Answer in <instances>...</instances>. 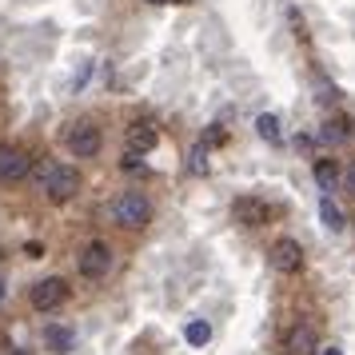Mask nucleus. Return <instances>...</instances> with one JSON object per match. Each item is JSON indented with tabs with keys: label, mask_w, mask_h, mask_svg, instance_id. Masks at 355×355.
<instances>
[{
	"label": "nucleus",
	"mask_w": 355,
	"mask_h": 355,
	"mask_svg": "<svg viewBox=\"0 0 355 355\" xmlns=\"http://www.w3.org/2000/svg\"><path fill=\"white\" fill-rule=\"evenodd\" d=\"M36 180H40V188L49 192L52 204H64L76 196L80 188V176H76V168H64V164H40L36 168Z\"/></svg>",
	"instance_id": "nucleus-1"
},
{
	"label": "nucleus",
	"mask_w": 355,
	"mask_h": 355,
	"mask_svg": "<svg viewBox=\"0 0 355 355\" xmlns=\"http://www.w3.org/2000/svg\"><path fill=\"white\" fill-rule=\"evenodd\" d=\"M112 216L120 227H128V232H136V227H144L148 220H152V204H148L144 192H120L112 204Z\"/></svg>",
	"instance_id": "nucleus-2"
},
{
	"label": "nucleus",
	"mask_w": 355,
	"mask_h": 355,
	"mask_svg": "<svg viewBox=\"0 0 355 355\" xmlns=\"http://www.w3.org/2000/svg\"><path fill=\"white\" fill-rule=\"evenodd\" d=\"M108 272H112V248L104 240H92L80 252V275L84 279H104Z\"/></svg>",
	"instance_id": "nucleus-3"
},
{
	"label": "nucleus",
	"mask_w": 355,
	"mask_h": 355,
	"mask_svg": "<svg viewBox=\"0 0 355 355\" xmlns=\"http://www.w3.org/2000/svg\"><path fill=\"white\" fill-rule=\"evenodd\" d=\"M28 300H33L36 311H56V307L68 300V284L60 279V275H49V279H40V284H33V291H28Z\"/></svg>",
	"instance_id": "nucleus-4"
},
{
	"label": "nucleus",
	"mask_w": 355,
	"mask_h": 355,
	"mask_svg": "<svg viewBox=\"0 0 355 355\" xmlns=\"http://www.w3.org/2000/svg\"><path fill=\"white\" fill-rule=\"evenodd\" d=\"M268 263H272L279 275H291L304 268V248L295 240H275L272 248H268Z\"/></svg>",
	"instance_id": "nucleus-5"
},
{
	"label": "nucleus",
	"mask_w": 355,
	"mask_h": 355,
	"mask_svg": "<svg viewBox=\"0 0 355 355\" xmlns=\"http://www.w3.org/2000/svg\"><path fill=\"white\" fill-rule=\"evenodd\" d=\"M28 172H33V160L24 148L0 144V180H24Z\"/></svg>",
	"instance_id": "nucleus-6"
},
{
	"label": "nucleus",
	"mask_w": 355,
	"mask_h": 355,
	"mask_svg": "<svg viewBox=\"0 0 355 355\" xmlns=\"http://www.w3.org/2000/svg\"><path fill=\"white\" fill-rule=\"evenodd\" d=\"M284 352L288 355H315L320 352V336L311 323H295L288 336H284Z\"/></svg>",
	"instance_id": "nucleus-7"
},
{
	"label": "nucleus",
	"mask_w": 355,
	"mask_h": 355,
	"mask_svg": "<svg viewBox=\"0 0 355 355\" xmlns=\"http://www.w3.org/2000/svg\"><path fill=\"white\" fill-rule=\"evenodd\" d=\"M64 144H68L72 156L88 160V156H96V152H100V128H92V124H76V128L68 132Z\"/></svg>",
	"instance_id": "nucleus-8"
},
{
	"label": "nucleus",
	"mask_w": 355,
	"mask_h": 355,
	"mask_svg": "<svg viewBox=\"0 0 355 355\" xmlns=\"http://www.w3.org/2000/svg\"><path fill=\"white\" fill-rule=\"evenodd\" d=\"M232 211H236V224H243V227L268 224V204H263L259 196H240V200L232 204Z\"/></svg>",
	"instance_id": "nucleus-9"
},
{
	"label": "nucleus",
	"mask_w": 355,
	"mask_h": 355,
	"mask_svg": "<svg viewBox=\"0 0 355 355\" xmlns=\"http://www.w3.org/2000/svg\"><path fill=\"white\" fill-rule=\"evenodd\" d=\"M44 343H49V352H56V355H68L72 347H76V336L68 331L64 323H49V327H44Z\"/></svg>",
	"instance_id": "nucleus-10"
},
{
	"label": "nucleus",
	"mask_w": 355,
	"mask_h": 355,
	"mask_svg": "<svg viewBox=\"0 0 355 355\" xmlns=\"http://www.w3.org/2000/svg\"><path fill=\"white\" fill-rule=\"evenodd\" d=\"M156 140H160V136H156L152 124H132V128H128V148H132V152H136V148H140V152H152Z\"/></svg>",
	"instance_id": "nucleus-11"
},
{
	"label": "nucleus",
	"mask_w": 355,
	"mask_h": 355,
	"mask_svg": "<svg viewBox=\"0 0 355 355\" xmlns=\"http://www.w3.org/2000/svg\"><path fill=\"white\" fill-rule=\"evenodd\" d=\"M315 184H320L323 192H336V184H339V168L331 160H320L315 164Z\"/></svg>",
	"instance_id": "nucleus-12"
},
{
	"label": "nucleus",
	"mask_w": 355,
	"mask_h": 355,
	"mask_svg": "<svg viewBox=\"0 0 355 355\" xmlns=\"http://www.w3.org/2000/svg\"><path fill=\"white\" fill-rule=\"evenodd\" d=\"M256 132L268 140V144H279V140H284V136H279V120H275L272 112H263V116L256 120Z\"/></svg>",
	"instance_id": "nucleus-13"
},
{
	"label": "nucleus",
	"mask_w": 355,
	"mask_h": 355,
	"mask_svg": "<svg viewBox=\"0 0 355 355\" xmlns=\"http://www.w3.org/2000/svg\"><path fill=\"white\" fill-rule=\"evenodd\" d=\"M320 216H323V224L331 227V232H339V227H343V211L331 204V196H323V200H320Z\"/></svg>",
	"instance_id": "nucleus-14"
},
{
	"label": "nucleus",
	"mask_w": 355,
	"mask_h": 355,
	"mask_svg": "<svg viewBox=\"0 0 355 355\" xmlns=\"http://www.w3.org/2000/svg\"><path fill=\"white\" fill-rule=\"evenodd\" d=\"M184 336H188V343H196V347H204V343L211 339V327H208L204 320H192V323H188V331H184Z\"/></svg>",
	"instance_id": "nucleus-15"
},
{
	"label": "nucleus",
	"mask_w": 355,
	"mask_h": 355,
	"mask_svg": "<svg viewBox=\"0 0 355 355\" xmlns=\"http://www.w3.org/2000/svg\"><path fill=\"white\" fill-rule=\"evenodd\" d=\"M347 136H352V128H347L343 120H336V124L323 128V140H327V144H339V140H347Z\"/></svg>",
	"instance_id": "nucleus-16"
},
{
	"label": "nucleus",
	"mask_w": 355,
	"mask_h": 355,
	"mask_svg": "<svg viewBox=\"0 0 355 355\" xmlns=\"http://www.w3.org/2000/svg\"><path fill=\"white\" fill-rule=\"evenodd\" d=\"M188 168H192L196 176H200V172L208 168V152H204V144H196V152H192V164H188Z\"/></svg>",
	"instance_id": "nucleus-17"
},
{
	"label": "nucleus",
	"mask_w": 355,
	"mask_h": 355,
	"mask_svg": "<svg viewBox=\"0 0 355 355\" xmlns=\"http://www.w3.org/2000/svg\"><path fill=\"white\" fill-rule=\"evenodd\" d=\"M343 188L355 196V164H347V172H343Z\"/></svg>",
	"instance_id": "nucleus-18"
},
{
	"label": "nucleus",
	"mask_w": 355,
	"mask_h": 355,
	"mask_svg": "<svg viewBox=\"0 0 355 355\" xmlns=\"http://www.w3.org/2000/svg\"><path fill=\"white\" fill-rule=\"evenodd\" d=\"M323 355H343V352H339V347H327V352H323Z\"/></svg>",
	"instance_id": "nucleus-19"
},
{
	"label": "nucleus",
	"mask_w": 355,
	"mask_h": 355,
	"mask_svg": "<svg viewBox=\"0 0 355 355\" xmlns=\"http://www.w3.org/2000/svg\"><path fill=\"white\" fill-rule=\"evenodd\" d=\"M148 4H176V0H148Z\"/></svg>",
	"instance_id": "nucleus-20"
},
{
	"label": "nucleus",
	"mask_w": 355,
	"mask_h": 355,
	"mask_svg": "<svg viewBox=\"0 0 355 355\" xmlns=\"http://www.w3.org/2000/svg\"><path fill=\"white\" fill-rule=\"evenodd\" d=\"M12 355H36V352H24V347H17V352H12Z\"/></svg>",
	"instance_id": "nucleus-21"
},
{
	"label": "nucleus",
	"mask_w": 355,
	"mask_h": 355,
	"mask_svg": "<svg viewBox=\"0 0 355 355\" xmlns=\"http://www.w3.org/2000/svg\"><path fill=\"white\" fill-rule=\"evenodd\" d=\"M0 300H4V279H0Z\"/></svg>",
	"instance_id": "nucleus-22"
}]
</instances>
